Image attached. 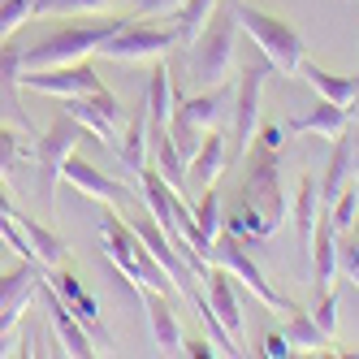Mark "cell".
Segmentation results:
<instances>
[{"label":"cell","mask_w":359,"mask_h":359,"mask_svg":"<svg viewBox=\"0 0 359 359\" xmlns=\"http://www.w3.org/2000/svg\"><path fill=\"white\" fill-rule=\"evenodd\" d=\"M351 130V109L333 104V100H320L312 113H299L294 121H286V135H325V139H338Z\"/></svg>","instance_id":"25"},{"label":"cell","mask_w":359,"mask_h":359,"mask_svg":"<svg viewBox=\"0 0 359 359\" xmlns=\"http://www.w3.org/2000/svg\"><path fill=\"white\" fill-rule=\"evenodd\" d=\"M177 355H191V359H212V355H221L217 351V342L208 338V342H203V338H182V351H177Z\"/></svg>","instance_id":"40"},{"label":"cell","mask_w":359,"mask_h":359,"mask_svg":"<svg viewBox=\"0 0 359 359\" xmlns=\"http://www.w3.org/2000/svg\"><path fill=\"white\" fill-rule=\"evenodd\" d=\"M234 18H238V27L247 31V39L273 61V69L281 74V79H294L303 57H307V48H303V39H299V31L290 27V22L273 18V13H260L255 5H247V0L234 5Z\"/></svg>","instance_id":"5"},{"label":"cell","mask_w":359,"mask_h":359,"mask_svg":"<svg viewBox=\"0 0 359 359\" xmlns=\"http://www.w3.org/2000/svg\"><path fill=\"white\" fill-rule=\"evenodd\" d=\"M208 260L217 264V269H225V273H234V281H243V286L255 294V299H260L264 307H269V312H299V307L286 299V294H277L273 286H269V281H264V273H260V264H255L251 260V255H247V247H243V238L234 234V229H225V234H217V243H212V255H208Z\"/></svg>","instance_id":"7"},{"label":"cell","mask_w":359,"mask_h":359,"mask_svg":"<svg viewBox=\"0 0 359 359\" xmlns=\"http://www.w3.org/2000/svg\"><path fill=\"white\" fill-rule=\"evenodd\" d=\"M0 5H5V0H0Z\"/></svg>","instance_id":"45"},{"label":"cell","mask_w":359,"mask_h":359,"mask_svg":"<svg viewBox=\"0 0 359 359\" xmlns=\"http://www.w3.org/2000/svg\"><path fill=\"white\" fill-rule=\"evenodd\" d=\"M43 277H48V286H53V290L65 299V307H69V312H74V316H79V320L87 325V333H91V338H104V342H109V329H104V320H100V307H95V299L87 294V286H83V281L74 277L65 264H61V269H43Z\"/></svg>","instance_id":"15"},{"label":"cell","mask_w":359,"mask_h":359,"mask_svg":"<svg viewBox=\"0 0 359 359\" xmlns=\"http://www.w3.org/2000/svg\"><path fill=\"white\" fill-rule=\"evenodd\" d=\"M22 346H27V338H22V325L9 329V333H0V355H27Z\"/></svg>","instance_id":"41"},{"label":"cell","mask_w":359,"mask_h":359,"mask_svg":"<svg viewBox=\"0 0 359 359\" xmlns=\"http://www.w3.org/2000/svg\"><path fill=\"white\" fill-rule=\"evenodd\" d=\"M18 221H22V234H27L31 260L43 264V269H61L65 264V243H61V234H53L48 225H35L27 212H18Z\"/></svg>","instance_id":"29"},{"label":"cell","mask_w":359,"mask_h":359,"mask_svg":"<svg viewBox=\"0 0 359 359\" xmlns=\"http://www.w3.org/2000/svg\"><path fill=\"white\" fill-rule=\"evenodd\" d=\"M117 156L126 165V173H143L147 169V104L139 100V109L126 117V130H121V143H117Z\"/></svg>","instance_id":"27"},{"label":"cell","mask_w":359,"mask_h":359,"mask_svg":"<svg viewBox=\"0 0 359 359\" xmlns=\"http://www.w3.org/2000/svg\"><path fill=\"white\" fill-rule=\"evenodd\" d=\"M217 5H221V0H187V5L173 13V35H177V43L191 48V39L208 27V18L217 13Z\"/></svg>","instance_id":"32"},{"label":"cell","mask_w":359,"mask_h":359,"mask_svg":"<svg viewBox=\"0 0 359 359\" xmlns=\"http://www.w3.org/2000/svg\"><path fill=\"white\" fill-rule=\"evenodd\" d=\"M338 303H342V290L333 286V290H325V294H316V303H312V320L320 325V333H338Z\"/></svg>","instance_id":"36"},{"label":"cell","mask_w":359,"mask_h":359,"mask_svg":"<svg viewBox=\"0 0 359 359\" xmlns=\"http://www.w3.org/2000/svg\"><path fill=\"white\" fill-rule=\"evenodd\" d=\"M139 299L147 303V320H151V342L161 355H177L182 351V325H177V299L161 294V290H139Z\"/></svg>","instance_id":"19"},{"label":"cell","mask_w":359,"mask_h":359,"mask_svg":"<svg viewBox=\"0 0 359 359\" xmlns=\"http://www.w3.org/2000/svg\"><path fill=\"white\" fill-rule=\"evenodd\" d=\"M260 355H269V359H286V355H294V346L286 342V333L273 329V333H264V351H260Z\"/></svg>","instance_id":"39"},{"label":"cell","mask_w":359,"mask_h":359,"mask_svg":"<svg viewBox=\"0 0 359 359\" xmlns=\"http://www.w3.org/2000/svg\"><path fill=\"white\" fill-rule=\"evenodd\" d=\"M355 208H359V191H355V177H351L346 191H342V195L325 208V217L333 221V229H338V234H346V229L355 225Z\"/></svg>","instance_id":"35"},{"label":"cell","mask_w":359,"mask_h":359,"mask_svg":"<svg viewBox=\"0 0 359 359\" xmlns=\"http://www.w3.org/2000/svg\"><path fill=\"white\" fill-rule=\"evenodd\" d=\"M87 139V130L69 113H61L53 126L43 130L39 143H31V165L39 169V199L48 212H57V187L65 182V161L79 151V143Z\"/></svg>","instance_id":"6"},{"label":"cell","mask_w":359,"mask_h":359,"mask_svg":"<svg viewBox=\"0 0 359 359\" xmlns=\"http://www.w3.org/2000/svg\"><path fill=\"white\" fill-rule=\"evenodd\" d=\"M355 126H351V139H355V161H359V95H355V109H351Z\"/></svg>","instance_id":"42"},{"label":"cell","mask_w":359,"mask_h":359,"mask_svg":"<svg viewBox=\"0 0 359 359\" xmlns=\"http://www.w3.org/2000/svg\"><path fill=\"white\" fill-rule=\"evenodd\" d=\"M269 74H277V69H273V61L264 53L243 61V69H238V87H234V151H229V156H238V161H243V151L255 139V126H260V100H264Z\"/></svg>","instance_id":"8"},{"label":"cell","mask_w":359,"mask_h":359,"mask_svg":"<svg viewBox=\"0 0 359 359\" xmlns=\"http://www.w3.org/2000/svg\"><path fill=\"white\" fill-rule=\"evenodd\" d=\"M139 9L143 0H31V18H74V13H109V9Z\"/></svg>","instance_id":"30"},{"label":"cell","mask_w":359,"mask_h":359,"mask_svg":"<svg viewBox=\"0 0 359 359\" xmlns=\"http://www.w3.org/2000/svg\"><path fill=\"white\" fill-rule=\"evenodd\" d=\"M100 87H104V79L95 74L91 61H74V65H57V69L22 74V91L53 95V100H74V95H87V91H100Z\"/></svg>","instance_id":"13"},{"label":"cell","mask_w":359,"mask_h":359,"mask_svg":"<svg viewBox=\"0 0 359 359\" xmlns=\"http://www.w3.org/2000/svg\"><path fill=\"white\" fill-rule=\"evenodd\" d=\"M238 65V18H234V0H221L217 13L208 18L195 39H191V57H187V74L191 83L203 87H217L225 83Z\"/></svg>","instance_id":"3"},{"label":"cell","mask_w":359,"mask_h":359,"mask_svg":"<svg viewBox=\"0 0 359 359\" xmlns=\"http://www.w3.org/2000/svg\"><path fill=\"white\" fill-rule=\"evenodd\" d=\"M187 5V0H143V5L135 9V18H156V13H177V9H182Z\"/></svg>","instance_id":"38"},{"label":"cell","mask_w":359,"mask_h":359,"mask_svg":"<svg viewBox=\"0 0 359 359\" xmlns=\"http://www.w3.org/2000/svg\"><path fill=\"white\" fill-rule=\"evenodd\" d=\"M234 5H238V0H234Z\"/></svg>","instance_id":"46"},{"label":"cell","mask_w":359,"mask_h":359,"mask_svg":"<svg viewBox=\"0 0 359 359\" xmlns=\"http://www.w3.org/2000/svg\"><path fill=\"white\" fill-rule=\"evenodd\" d=\"M329 143H333V151H329V165H325V173H320V208H329V203L346 191L351 177L359 173L351 130H346V135H338V139H329Z\"/></svg>","instance_id":"22"},{"label":"cell","mask_w":359,"mask_h":359,"mask_svg":"<svg viewBox=\"0 0 359 359\" xmlns=\"http://www.w3.org/2000/svg\"><path fill=\"white\" fill-rule=\"evenodd\" d=\"M342 251H346V255H359V238H355V243H346Z\"/></svg>","instance_id":"43"},{"label":"cell","mask_w":359,"mask_h":359,"mask_svg":"<svg viewBox=\"0 0 359 359\" xmlns=\"http://www.w3.org/2000/svg\"><path fill=\"white\" fill-rule=\"evenodd\" d=\"M147 151H151V169H156L173 191L187 195V161H182V151H177L173 135H169V130L147 135Z\"/></svg>","instance_id":"28"},{"label":"cell","mask_w":359,"mask_h":359,"mask_svg":"<svg viewBox=\"0 0 359 359\" xmlns=\"http://www.w3.org/2000/svg\"><path fill=\"white\" fill-rule=\"evenodd\" d=\"M65 113L79 121L83 130H91L95 139H104V143H113V147L121 143V130H126V109H121V100H117L109 87L65 100Z\"/></svg>","instance_id":"11"},{"label":"cell","mask_w":359,"mask_h":359,"mask_svg":"<svg viewBox=\"0 0 359 359\" xmlns=\"http://www.w3.org/2000/svg\"><path fill=\"white\" fill-rule=\"evenodd\" d=\"M173 43H177L173 22H169V27H156V22L130 18L117 35H109L104 43H100V57L121 61V65H139V61H161Z\"/></svg>","instance_id":"9"},{"label":"cell","mask_w":359,"mask_h":359,"mask_svg":"<svg viewBox=\"0 0 359 359\" xmlns=\"http://www.w3.org/2000/svg\"><path fill=\"white\" fill-rule=\"evenodd\" d=\"M299 74H303V79L320 91V100H333V104H342V109H355V95H359V74H329V69H320L316 61H307V57H303Z\"/></svg>","instance_id":"26"},{"label":"cell","mask_w":359,"mask_h":359,"mask_svg":"<svg viewBox=\"0 0 359 359\" xmlns=\"http://www.w3.org/2000/svg\"><path fill=\"white\" fill-rule=\"evenodd\" d=\"M320 177L316 173H303L299 177V191H294V229H299V255H303V264L312 260V238H316V221H320Z\"/></svg>","instance_id":"21"},{"label":"cell","mask_w":359,"mask_h":359,"mask_svg":"<svg viewBox=\"0 0 359 359\" xmlns=\"http://www.w3.org/2000/svg\"><path fill=\"white\" fill-rule=\"evenodd\" d=\"M22 161H31V147L22 143V139L9 130V126H0V177H5V187H13V182H18Z\"/></svg>","instance_id":"33"},{"label":"cell","mask_w":359,"mask_h":359,"mask_svg":"<svg viewBox=\"0 0 359 359\" xmlns=\"http://www.w3.org/2000/svg\"><path fill=\"white\" fill-rule=\"evenodd\" d=\"M225 165H229V143H225L221 130H208V135H203V143H199V151L191 156V165H187V191L191 187L195 191L217 187V177L225 173Z\"/></svg>","instance_id":"23"},{"label":"cell","mask_w":359,"mask_h":359,"mask_svg":"<svg viewBox=\"0 0 359 359\" xmlns=\"http://www.w3.org/2000/svg\"><path fill=\"white\" fill-rule=\"evenodd\" d=\"M65 182L74 191L100 199V203H109V208H117V212H143V195L139 191H130L126 182H117V177H109V173H100L91 161L79 156V151L65 161Z\"/></svg>","instance_id":"10"},{"label":"cell","mask_w":359,"mask_h":359,"mask_svg":"<svg viewBox=\"0 0 359 359\" xmlns=\"http://www.w3.org/2000/svg\"><path fill=\"white\" fill-rule=\"evenodd\" d=\"M195 221H199V229L208 238H217L221 234V195H217V187H203L199 191V203H195Z\"/></svg>","instance_id":"34"},{"label":"cell","mask_w":359,"mask_h":359,"mask_svg":"<svg viewBox=\"0 0 359 359\" xmlns=\"http://www.w3.org/2000/svg\"><path fill=\"white\" fill-rule=\"evenodd\" d=\"M27 22H31V0H5L0 5V43L9 35H18Z\"/></svg>","instance_id":"37"},{"label":"cell","mask_w":359,"mask_h":359,"mask_svg":"<svg viewBox=\"0 0 359 359\" xmlns=\"http://www.w3.org/2000/svg\"><path fill=\"white\" fill-rule=\"evenodd\" d=\"M39 281H43V264L35 260H22L9 273H0V333L22 325L27 307L39 299Z\"/></svg>","instance_id":"14"},{"label":"cell","mask_w":359,"mask_h":359,"mask_svg":"<svg viewBox=\"0 0 359 359\" xmlns=\"http://www.w3.org/2000/svg\"><path fill=\"white\" fill-rule=\"evenodd\" d=\"M281 333H286V342L294 351H338V346H333V338H329V333H320V325L312 320V312H303V307H299V312H290V320H286V329H281Z\"/></svg>","instance_id":"31"},{"label":"cell","mask_w":359,"mask_h":359,"mask_svg":"<svg viewBox=\"0 0 359 359\" xmlns=\"http://www.w3.org/2000/svg\"><path fill=\"white\" fill-rule=\"evenodd\" d=\"M126 22H130V18H104V13H100L95 22H69V27H57L53 35L27 43V53H22V74L87 61L91 53H100V43H104L109 35H117L126 27Z\"/></svg>","instance_id":"2"},{"label":"cell","mask_w":359,"mask_h":359,"mask_svg":"<svg viewBox=\"0 0 359 359\" xmlns=\"http://www.w3.org/2000/svg\"><path fill=\"white\" fill-rule=\"evenodd\" d=\"M173 74L165 65V57L151 65V79H147V91H143V104H147V135H156V130H169V117H173Z\"/></svg>","instance_id":"24"},{"label":"cell","mask_w":359,"mask_h":359,"mask_svg":"<svg viewBox=\"0 0 359 359\" xmlns=\"http://www.w3.org/2000/svg\"><path fill=\"white\" fill-rule=\"evenodd\" d=\"M208 303H212L217 320L225 325V333L243 346L247 316H243V303H238V290H234V273H225V269H217V264H212V273H208Z\"/></svg>","instance_id":"20"},{"label":"cell","mask_w":359,"mask_h":359,"mask_svg":"<svg viewBox=\"0 0 359 359\" xmlns=\"http://www.w3.org/2000/svg\"><path fill=\"white\" fill-rule=\"evenodd\" d=\"M22 53H27V43L13 39V35L0 43V100H5L9 117L22 126V130H31V135H35V126H31L27 109H22Z\"/></svg>","instance_id":"18"},{"label":"cell","mask_w":359,"mask_h":359,"mask_svg":"<svg viewBox=\"0 0 359 359\" xmlns=\"http://www.w3.org/2000/svg\"><path fill=\"white\" fill-rule=\"evenodd\" d=\"M281 147H286V126L260 121L255 139L243 151V177H238V212L229 217V229L238 238H273L290 217V199L281 187Z\"/></svg>","instance_id":"1"},{"label":"cell","mask_w":359,"mask_h":359,"mask_svg":"<svg viewBox=\"0 0 359 359\" xmlns=\"http://www.w3.org/2000/svg\"><path fill=\"white\" fill-rule=\"evenodd\" d=\"M100 234H104V251H109V260L117 264V273L130 281L135 290H161V294H173L177 299V286H173V277L161 269V260L147 251V243L135 234V225H126L117 208H109L104 225H100Z\"/></svg>","instance_id":"4"},{"label":"cell","mask_w":359,"mask_h":359,"mask_svg":"<svg viewBox=\"0 0 359 359\" xmlns=\"http://www.w3.org/2000/svg\"><path fill=\"white\" fill-rule=\"evenodd\" d=\"M0 208H9V195L5 191H0Z\"/></svg>","instance_id":"44"},{"label":"cell","mask_w":359,"mask_h":359,"mask_svg":"<svg viewBox=\"0 0 359 359\" xmlns=\"http://www.w3.org/2000/svg\"><path fill=\"white\" fill-rule=\"evenodd\" d=\"M338 238H342V234H338V229H333V221L320 212L316 238H312V260H307V269H312V294H325V290L338 286V273H342V264H338V255H342Z\"/></svg>","instance_id":"16"},{"label":"cell","mask_w":359,"mask_h":359,"mask_svg":"<svg viewBox=\"0 0 359 359\" xmlns=\"http://www.w3.org/2000/svg\"><path fill=\"white\" fill-rule=\"evenodd\" d=\"M39 303H43V316H48V329H53V338H57V346H61V355H74V359H91V355H100L95 351V338L87 333V325L79 320L65 307V299L48 286V277L39 281Z\"/></svg>","instance_id":"12"},{"label":"cell","mask_w":359,"mask_h":359,"mask_svg":"<svg viewBox=\"0 0 359 359\" xmlns=\"http://www.w3.org/2000/svg\"><path fill=\"white\" fill-rule=\"evenodd\" d=\"M173 109L187 113L199 130H221V121L234 113V87H225V83L203 87V91H195L187 100H173Z\"/></svg>","instance_id":"17"}]
</instances>
